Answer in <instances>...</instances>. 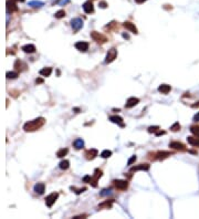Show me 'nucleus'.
<instances>
[{
  "label": "nucleus",
  "instance_id": "b1692460",
  "mask_svg": "<svg viewBox=\"0 0 199 219\" xmlns=\"http://www.w3.org/2000/svg\"><path fill=\"white\" fill-rule=\"evenodd\" d=\"M73 145L76 149H82L84 147V141L82 139H76L73 142Z\"/></svg>",
  "mask_w": 199,
  "mask_h": 219
},
{
  "label": "nucleus",
  "instance_id": "ea45409f",
  "mask_svg": "<svg viewBox=\"0 0 199 219\" xmlns=\"http://www.w3.org/2000/svg\"><path fill=\"white\" fill-rule=\"evenodd\" d=\"M194 121H195V122H199V112L194 116Z\"/></svg>",
  "mask_w": 199,
  "mask_h": 219
},
{
  "label": "nucleus",
  "instance_id": "a18cd8bd",
  "mask_svg": "<svg viewBox=\"0 0 199 219\" xmlns=\"http://www.w3.org/2000/svg\"><path fill=\"white\" fill-rule=\"evenodd\" d=\"M135 1H136L137 3H144V2H145L146 0H135Z\"/></svg>",
  "mask_w": 199,
  "mask_h": 219
},
{
  "label": "nucleus",
  "instance_id": "5701e85b",
  "mask_svg": "<svg viewBox=\"0 0 199 219\" xmlns=\"http://www.w3.org/2000/svg\"><path fill=\"white\" fill-rule=\"evenodd\" d=\"M113 203H114V200L112 199V200H106V201H104V203H102V204H100L99 209H103V208H112V205H113Z\"/></svg>",
  "mask_w": 199,
  "mask_h": 219
},
{
  "label": "nucleus",
  "instance_id": "c03bdc74",
  "mask_svg": "<svg viewBox=\"0 0 199 219\" xmlns=\"http://www.w3.org/2000/svg\"><path fill=\"white\" fill-rule=\"evenodd\" d=\"M192 108H194V109H196V108H199V102H197L196 104H192Z\"/></svg>",
  "mask_w": 199,
  "mask_h": 219
},
{
  "label": "nucleus",
  "instance_id": "423d86ee",
  "mask_svg": "<svg viewBox=\"0 0 199 219\" xmlns=\"http://www.w3.org/2000/svg\"><path fill=\"white\" fill-rule=\"evenodd\" d=\"M116 57H117V50L114 49V48L109 50V52H107V54H106V57H105V63L113 62L114 60L116 59Z\"/></svg>",
  "mask_w": 199,
  "mask_h": 219
},
{
  "label": "nucleus",
  "instance_id": "f704fd0d",
  "mask_svg": "<svg viewBox=\"0 0 199 219\" xmlns=\"http://www.w3.org/2000/svg\"><path fill=\"white\" fill-rule=\"evenodd\" d=\"M70 189H71V190H74L76 195H80L81 193H83V191H85V190H86V188H85V187H83L82 189H76L75 187H73V186H71V187H70Z\"/></svg>",
  "mask_w": 199,
  "mask_h": 219
},
{
  "label": "nucleus",
  "instance_id": "473e14b6",
  "mask_svg": "<svg viewBox=\"0 0 199 219\" xmlns=\"http://www.w3.org/2000/svg\"><path fill=\"white\" fill-rule=\"evenodd\" d=\"M179 129H180V124H179L178 122L174 123V124L170 126V131H173V132H178Z\"/></svg>",
  "mask_w": 199,
  "mask_h": 219
},
{
  "label": "nucleus",
  "instance_id": "f03ea898",
  "mask_svg": "<svg viewBox=\"0 0 199 219\" xmlns=\"http://www.w3.org/2000/svg\"><path fill=\"white\" fill-rule=\"evenodd\" d=\"M91 38L94 40L95 42L101 43V44H103V43H105V42L107 41V38H106L104 34H102V33H100V32H96V31H92V32H91Z\"/></svg>",
  "mask_w": 199,
  "mask_h": 219
},
{
  "label": "nucleus",
  "instance_id": "e433bc0d",
  "mask_svg": "<svg viewBox=\"0 0 199 219\" xmlns=\"http://www.w3.org/2000/svg\"><path fill=\"white\" fill-rule=\"evenodd\" d=\"M135 160H136V156L134 155V156H132V157L128 159V162H127V165H132L133 163H135Z\"/></svg>",
  "mask_w": 199,
  "mask_h": 219
},
{
  "label": "nucleus",
  "instance_id": "9b49d317",
  "mask_svg": "<svg viewBox=\"0 0 199 219\" xmlns=\"http://www.w3.org/2000/svg\"><path fill=\"white\" fill-rule=\"evenodd\" d=\"M14 69L17 70V71H20V72H22V71H26L27 68H28V65L23 62V61H21V60H16V62H14Z\"/></svg>",
  "mask_w": 199,
  "mask_h": 219
},
{
  "label": "nucleus",
  "instance_id": "49530a36",
  "mask_svg": "<svg viewBox=\"0 0 199 219\" xmlns=\"http://www.w3.org/2000/svg\"><path fill=\"white\" fill-rule=\"evenodd\" d=\"M123 38H125V39H128V34H126V33H123Z\"/></svg>",
  "mask_w": 199,
  "mask_h": 219
},
{
  "label": "nucleus",
  "instance_id": "a19ab883",
  "mask_svg": "<svg viewBox=\"0 0 199 219\" xmlns=\"http://www.w3.org/2000/svg\"><path fill=\"white\" fill-rule=\"evenodd\" d=\"M100 7H101V8H106L107 5H106L105 2H101V3H100Z\"/></svg>",
  "mask_w": 199,
  "mask_h": 219
},
{
  "label": "nucleus",
  "instance_id": "cd10ccee",
  "mask_svg": "<svg viewBox=\"0 0 199 219\" xmlns=\"http://www.w3.org/2000/svg\"><path fill=\"white\" fill-rule=\"evenodd\" d=\"M68 152H69V149L68 148H61L58 150V153H57V156L60 157V158H62V157H64L67 154H68Z\"/></svg>",
  "mask_w": 199,
  "mask_h": 219
},
{
  "label": "nucleus",
  "instance_id": "72a5a7b5",
  "mask_svg": "<svg viewBox=\"0 0 199 219\" xmlns=\"http://www.w3.org/2000/svg\"><path fill=\"white\" fill-rule=\"evenodd\" d=\"M112 194V190L109 188H106V189H103L101 193H100V195L102 196V197H104V196H109V195H111Z\"/></svg>",
  "mask_w": 199,
  "mask_h": 219
},
{
  "label": "nucleus",
  "instance_id": "a211bd4d",
  "mask_svg": "<svg viewBox=\"0 0 199 219\" xmlns=\"http://www.w3.org/2000/svg\"><path fill=\"white\" fill-rule=\"evenodd\" d=\"M173 153L171 152H166V150H163V152H157L155 153V156L157 159H165L167 158L168 156H170Z\"/></svg>",
  "mask_w": 199,
  "mask_h": 219
},
{
  "label": "nucleus",
  "instance_id": "393cba45",
  "mask_svg": "<svg viewBox=\"0 0 199 219\" xmlns=\"http://www.w3.org/2000/svg\"><path fill=\"white\" fill-rule=\"evenodd\" d=\"M40 75H42V77H50L51 75V73H52V68H43V69H41L39 71Z\"/></svg>",
  "mask_w": 199,
  "mask_h": 219
},
{
  "label": "nucleus",
  "instance_id": "412c9836",
  "mask_svg": "<svg viewBox=\"0 0 199 219\" xmlns=\"http://www.w3.org/2000/svg\"><path fill=\"white\" fill-rule=\"evenodd\" d=\"M170 90H171V88L168 84H161L158 86V92H160L161 94H168Z\"/></svg>",
  "mask_w": 199,
  "mask_h": 219
},
{
  "label": "nucleus",
  "instance_id": "de8ad7c7",
  "mask_svg": "<svg viewBox=\"0 0 199 219\" xmlns=\"http://www.w3.org/2000/svg\"><path fill=\"white\" fill-rule=\"evenodd\" d=\"M17 1H21V2H22V1H24V0H17Z\"/></svg>",
  "mask_w": 199,
  "mask_h": 219
},
{
  "label": "nucleus",
  "instance_id": "f3484780",
  "mask_svg": "<svg viewBox=\"0 0 199 219\" xmlns=\"http://www.w3.org/2000/svg\"><path fill=\"white\" fill-rule=\"evenodd\" d=\"M33 190H34L37 194H39V195H42V194L45 191V185H44L43 183H38V184H36V185H34V187H33Z\"/></svg>",
  "mask_w": 199,
  "mask_h": 219
},
{
  "label": "nucleus",
  "instance_id": "39448f33",
  "mask_svg": "<svg viewBox=\"0 0 199 219\" xmlns=\"http://www.w3.org/2000/svg\"><path fill=\"white\" fill-rule=\"evenodd\" d=\"M58 197H59V194H58V193H52V194H50L49 196L45 197V205H47L49 208L52 207L53 204L55 203V200L58 199Z\"/></svg>",
  "mask_w": 199,
  "mask_h": 219
},
{
  "label": "nucleus",
  "instance_id": "f8f14e48",
  "mask_svg": "<svg viewBox=\"0 0 199 219\" xmlns=\"http://www.w3.org/2000/svg\"><path fill=\"white\" fill-rule=\"evenodd\" d=\"M123 27H124L125 29H127L128 31H130L132 33H135V34H137V33H138L137 28L135 27V24H134V23H132V22H129V21L124 22V23H123Z\"/></svg>",
  "mask_w": 199,
  "mask_h": 219
},
{
  "label": "nucleus",
  "instance_id": "4be33fe9",
  "mask_svg": "<svg viewBox=\"0 0 199 219\" xmlns=\"http://www.w3.org/2000/svg\"><path fill=\"white\" fill-rule=\"evenodd\" d=\"M21 49H22L23 52H26V53H34V52H36V47H34L33 44H26V46H23Z\"/></svg>",
  "mask_w": 199,
  "mask_h": 219
},
{
  "label": "nucleus",
  "instance_id": "c756f323",
  "mask_svg": "<svg viewBox=\"0 0 199 219\" xmlns=\"http://www.w3.org/2000/svg\"><path fill=\"white\" fill-rule=\"evenodd\" d=\"M112 156V152L109 150V149H105V150H103L102 153H101V157L102 158H109Z\"/></svg>",
  "mask_w": 199,
  "mask_h": 219
},
{
  "label": "nucleus",
  "instance_id": "58836bf2",
  "mask_svg": "<svg viewBox=\"0 0 199 219\" xmlns=\"http://www.w3.org/2000/svg\"><path fill=\"white\" fill-rule=\"evenodd\" d=\"M90 180H91V176H89V175H86V176L83 178V181H85V183H90Z\"/></svg>",
  "mask_w": 199,
  "mask_h": 219
},
{
  "label": "nucleus",
  "instance_id": "f257e3e1",
  "mask_svg": "<svg viewBox=\"0 0 199 219\" xmlns=\"http://www.w3.org/2000/svg\"><path fill=\"white\" fill-rule=\"evenodd\" d=\"M44 124H45V119L44 117H38V119L27 122L23 125V129L26 132H34V131L39 129L40 127H42Z\"/></svg>",
  "mask_w": 199,
  "mask_h": 219
},
{
  "label": "nucleus",
  "instance_id": "a878e982",
  "mask_svg": "<svg viewBox=\"0 0 199 219\" xmlns=\"http://www.w3.org/2000/svg\"><path fill=\"white\" fill-rule=\"evenodd\" d=\"M44 3L42 2V1H38V0H32V1H30L29 2V6L30 7H33V8H40V7H42Z\"/></svg>",
  "mask_w": 199,
  "mask_h": 219
},
{
  "label": "nucleus",
  "instance_id": "ddd939ff",
  "mask_svg": "<svg viewBox=\"0 0 199 219\" xmlns=\"http://www.w3.org/2000/svg\"><path fill=\"white\" fill-rule=\"evenodd\" d=\"M109 121H111L112 123H114V124H117V125H119L121 127H124V126H125V124H124V122H123V119H122L121 116H117V115H112V116H109Z\"/></svg>",
  "mask_w": 199,
  "mask_h": 219
},
{
  "label": "nucleus",
  "instance_id": "37998d69",
  "mask_svg": "<svg viewBox=\"0 0 199 219\" xmlns=\"http://www.w3.org/2000/svg\"><path fill=\"white\" fill-rule=\"evenodd\" d=\"M42 82H43V80L42 79H37L36 80V83H37V84H40V83H42Z\"/></svg>",
  "mask_w": 199,
  "mask_h": 219
},
{
  "label": "nucleus",
  "instance_id": "4c0bfd02",
  "mask_svg": "<svg viewBox=\"0 0 199 219\" xmlns=\"http://www.w3.org/2000/svg\"><path fill=\"white\" fill-rule=\"evenodd\" d=\"M155 134H156V136H160V135H165L166 132H165V131H158V132H156Z\"/></svg>",
  "mask_w": 199,
  "mask_h": 219
},
{
  "label": "nucleus",
  "instance_id": "2eb2a0df",
  "mask_svg": "<svg viewBox=\"0 0 199 219\" xmlns=\"http://www.w3.org/2000/svg\"><path fill=\"white\" fill-rule=\"evenodd\" d=\"M138 103H139V99H137V98H129V99L126 101V103H125V108H126V109H130V108L137 105Z\"/></svg>",
  "mask_w": 199,
  "mask_h": 219
},
{
  "label": "nucleus",
  "instance_id": "0eeeda50",
  "mask_svg": "<svg viewBox=\"0 0 199 219\" xmlns=\"http://www.w3.org/2000/svg\"><path fill=\"white\" fill-rule=\"evenodd\" d=\"M114 185L119 190H126L128 188V181L127 180H123V179H117L114 180Z\"/></svg>",
  "mask_w": 199,
  "mask_h": 219
},
{
  "label": "nucleus",
  "instance_id": "7ed1b4c3",
  "mask_svg": "<svg viewBox=\"0 0 199 219\" xmlns=\"http://www.w3.org/2000/svg\"><path fill=\"white\" fill-rule=\"evenodd\" d=\"M71 27L74 32H78L80 29L83 28V20L81 18H74L71 20Z\"/></svg>",
  "mask_w": 199,
  "mask_h": 219
},
{
  "label": "nucleus",
  "instance_id": "aec40b11",
  "mask_svg": "<svg viewBox=\"0 0 199 219\" xmlns=\"http://www.w3.org/2000/svg\"><path fill=\"white\" fill-rule=\"evenodd\" d=\"M187 141H188V143L191 146L199 147V137H197V136H188Z\"/></svg>",
  "mask_w": 199,
  "mask_h": 219
},
{
  "label": "nucleus",
  "instance_id": "1a4fd4ad",
  "mask_svg": "<svg viewBox=\"0 0 199 219\" xmlns=\"http://www.w3.org/2000/svg\"><path fill=\"white\" fill-rule=\"evenodd\" d=\"M18 11V7L16 5V0H8L7 1V12L8 13H12Z\"/></svg>",
  "mask_w": 199,
  "mask_h": 219
},
{
  "label": "nucleus",
  "instance_id": "20e7f679",
  "mask_svg": "<svg viewBox=\"0 0 199 219\" xmlns=\"http://www.w3.org/2000/svg\"><path fill=\"white\" fill-rule=\"evenodd\" d=\"M102 170L101 169H99V168H96L95 170H94V175L91 177V180H90V183L89 184H91L93 187H96L98 186V180H99V178H101L102 177Z\"/></svg>",
  "mask_w": 199,
  "mask_h": 219
},
{
  "label": "nucleus",
  "instance_id": "6ab92c4d",
  "mask_svg": "<svg viewBox=\"0 0 199 219\" xmlns=\"http://www.w3.org/2000/svg\"><path fill=\"white\" fill-rule=\"evenodd\" d=\"M149 165L148 164H139L137 166H133L130 167V172H137V170H148Z\"/></svg>",
  "mask_w": 199,
  "mask_h": 219
},
{
  "label": "nucleus",
  "instance_id": "dca6fc26",
  "mask_svg": "<svg viewBox=\"0 0 199 219\" xmlns=\"http://www.w3.org/2000/svg\"><path fill=\"white\" fill-rule=\"evenodd\" d=\"M83 10L85 13H93L94 12V7H93V3L92 1H86L83 3Z\"/></svg>",
  "mask_w": 199,
  "mask_h": 219
},
{
  "label": "nucleus",
  "instance_id": "6e6552de",
  "mask_svg": "<svg viewBox=\"0 0 199 219\" xmlns=\"http://www.w3.org/2000/svg\"><path fill=\"white\" fill-rule=\"evenodd\" d=\"M169 147L175 150H180V152H185L186 150V146L180 143V142H170L169 143Z\"/></svg>",
  "mask_w": 199,
  "mask_h": 219
},
{
  "label": "nucleus",
  "instance_id": "7c9ffc66",
  "mask_svg": "<svg viewBox=\"0 0 199 219\" xmlns=\"http://www.w3.org/2000/svg\"><path fill=\"white\" fill-rule=\"evenodd\" d=\"M190 132L195 135V136H197V137H199V126H197V125H194V126H191L190 127Z\"/></svg>",
  "mask_w": 199,
  "mask_h": 219
},
{
  "label": "nucleus",
  "instance_id": "c85d7f7f",
  "mask_svg": "<svg viewBox=\"0 0 199 219\" xmlns=\"http://www.w3.org/2000/svg\"><path fill=\"white\" fill-rule=\"evenodd\" d=\"M7 79H17L18 77H19V73L18 72H13V71H11V72H7Z\"/></svg>",
  "mask_w": 199,
  "mask_h": 219
},
{
  "label": "nucleus",
  "instance_id": "4468645a",
  "mask_svg": "<svg viewBox=\"0 0 199 219\" xmlns=\"http://www.w3.org/2000/svg\"><path fill=\"white\" fill-rule=\"evenodd\" d=\"M98 149L95 148H91L89 150H86L85 152V158L89 159V160H92V159H94L96 156H98Z\"/></svg>",
  "mask_w": 199,
  "mask_h": 219
},
{
  "label": "nucleus",
  "instance_id": "bb28decb",
  "mask_svg": "<svg viewBox=\"0 0 199 219\" xmlns=\"http://www.w3.org/2000/svg\"><path fill=\"white\" fill-rule=\"evenodd\" d=\"M70 166V162L68 159H64V160H61L59 164V167L61 169H63V170H65V169H68Z\"/></svg>",
  "mask_w": 199,
  "mask_h": 219
},
{
  "label": "nucleus",
  "instance_id": "c9c22d12",
  "mask_svg": "<svg viewBox=\"0 0 199 219\" xmlns=\"http://www.w3.org/2000/svg\"><path fill=\"white\" fill-rule=\"evenodd\" d=\"M159 126H149L148 127V133H156L158 132Z\"/></svg>",
  "mask_w": 199,
  "mask_h": 219
},
{
  "label": "nucleus",
  "instance_id": "2f4dec72",
  "mask_svg": "<svg viewBox=\"0 0 199 219\" xmlns=\"http://www.w3.org/2000/svg\"><path fill=\"white\" fill-rule=\"evenodd\" d=\"M64 16H65V11H64V10H59V11H57L55 15H54V17H55L57 19H61V18H63Z\"/></svg>",
  "mask_w": 199,
  "mask_h": 219
},
{
  "label": "nucleus",
  "instance_id": "9d476101",
  "mask_svg": "<svg viewBox=\"0 0 199 219\" xmlns=\"http://www.w3.org/2000/svg\"><path fill=\"white\" fill-rule=\"evenodd\" d=\"M75 49L81 51V52H85L89 50V43L85 41H78L75 43Z\"/></svg>",
  "mask_w": 199,
  "mask_h": 219
},
{
  "label": "nucleus",
  "instance_id": "79ce46f5",
  "mask_svg": "<svg viewBox=\"0 0 199 219\" xmlns=\"http://www.w3.org/2000/svg\"><path fill=\"white\" fill-rule=\"evenodd\" d=\"M69 1H70V0H61L59 3H60V5H63V3H68Z\"/></svg>",
  "mask_w": 199,
  "mask_h": 219
}]
</instances>
